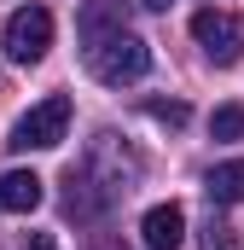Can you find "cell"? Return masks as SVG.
Masks as SVG:
<instances>
[{
	"instance_id": "obj_1",
	"label": "cell",
	"mask_w": 244,
	"mask_h": 250,
	"mask_svg": "<svg viewBox=\"0 0 244 250\" xmlns=\"http://www.w3.org/2000/svg\"><path fill=\"white\" fill-rule=\"evenodd\" d=\"M87 70L105 82V87H122V82H140L151 70V47L134 35V29H111V35H93L87 41Z\"/></svg>"
},
{
	"instance_id": "obj_2",
	"label": "cell",
	"mask_w": 244,
	"mask_h": 250,
	"mask_svg": "<svg viewBox=\"0 0 244 250\" xmlns=\"http://www.w3.org/2000/svg\"><path fill=\"white\" fill-rule=\"evenodd\" d=\"M70 93H47L41 105H29L23 117H18V128H12V146L18 151H53L64 140V128H70Z\"/></svg>"
},
{
	"instance_id": "obj_3",
	"label": "cell",
	"mask_w": 244,
	"mask_h": 250,
	"mask_svg": "<svg viewBox=\"0 0 244 250\" xmlns=\"http://www.w3.org/2000/svg\"><path fill=\"white\" fill-rule=\"evenodd\" d=\"M192 41L203 47V59H209V64H239V53H244V23L233 18V12L203 6V12L192 18Z\"/></svg>"
},
{
	"instance_id": "obj_4",
	"label": "cell",
	"mask_w": 244,
	"mask_h": 250,
	"mask_svg": "<svg viewBox=\"0 0 244 250\" xmlns=\"http://www.w3.org/2000/svg\"><path fill=\"white\" fill-rule=\"evenodd\" d=\"M47 47H53V12H47V6L12 12V23H6V53H12L18 64H41Z\"/></svg>"
},
{
	"instance_id": "obj_5",
	"label": "cell",
	"mask_w": 244,
	"mask_h": 250,
	"mask_svg": "<svg viewBox=\"0 0 244 250\" xmlns=\"http://www.w3.org/2000/svg\"><path fill=\"white\" fill-rule=\"evenodd\" d=\"M140 233H145V245H151V250H175V245L186 239V209H181V204H157V209H145Z\"/></svg>"
},
{
	"instance_id": "obj_6",
	"label": "cell",
	"mask_w": 244,
	"mask_h": 250,
	"mask_svg": "<svg viewBox=\"0 0 244 250\" xmlns=\"http://www.w3.org/2000/svg\"><path fill=\"white\" fill-rule=\"evenodd\" d=\"M35 204H41V175H29V169H6L0 175V209L29 215Z\"/></svg>"
},
{
	"instance_id": "obj_7",
	"label": "cell",
	"mask_w": 244,
	"mask_h": 250,
	"mask_svg": "<svg viewBox=\"0 0 244 250\" xmlns=\"http://www.w3.org/2000/svg\"><path fill=\"white\" fill-rule=\"evenodd\" d=\"M111 29H128V6L122 0H87L81 6V41L111 35Z\"/></svg>"
},
{
	"instance_id": "obj_8",
	"label": "cell",
	"mask_w": 244,
	"mask_h": 250,
	"mask_svg": "<svg viewBox=\"0 0 244 250\" xmlns=\"http://www.w3.org/2000/svg\"><path fill=\"white\" fill-rule=\"evenodd\" d=\"M203 187L215 204H244V157H227V163H215L209 175H203Z\"/></svg>"
},
{
	"instance_id": "obj_9",
	"label": "cell",
	"mask_w": 244,
	"mask_h": 250,
	"mask_svg": "<svg viewBox=\"0 0 244 250\" xmlns=\"http://www.w3.org/2000/svg\"><path fill=\"white\" fill-rule=\"evenodd\" d=\"M209 134H215L221 146H227V140H239V134H244V105H221V111L209 117Z\"/></svg>"
},
{
	"instance_id": "obj_10",
	"label": "cell",
	"mask_w": 244,
	"mask_h": 250,
	"mask_svg": "<svg viewBox=\"0 0 244 250\" xmlns=\"http://www.w3.org/2000/svg\"><path fill=\"white\" fill-rule=\"evenodd\" d=\"M145 117H157V123H169V128H181L192 111H186L181 99H145Z\"/></svg>"
},
{
	"instance_id": "obj_11",
	"label": "cell",
	"mask_w": 244,
	"mask_h": 250,
	"mask_svg": "<svg viewBox=\"0 0 244 250\" xmlns=\"http://www.w3.org/2000/svg\"><path fill=\"white\" fill-rule=\"evenodd\" d=\"M140 6H157V12H163V6H169V0H140Z\"/></svg>"
}]
</instances>
